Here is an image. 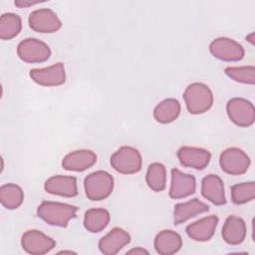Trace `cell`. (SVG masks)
I'll list each match as a JSON object with an SVG mask.
<instances>
[{
  "label": "cell",
  "mask_w": 255,
  "mask_h": 255,
  "mask_svg": "<svg viewBox=\"0 0 255 255\" xmlns=\"http://www.w3.org/2000/svg\"><path fill=\"white\" fill-rule=\"evenodd\" d=\"M77 210L78 208L71 204L45 200L38 206L37 215L49 225L66 227L69 221L76 217Z\"/></svg>",
  "instance_id": "1"
},
{
  "label": "cell",
  "mask_w": 255,
  "mask_h": 255,
  "mask_svg": "<svg viewBox=\"0 0 255 255\" xmlns=\"http://www.w3.org/2000/svg\"><path fill=\"white\" fill-rule=\"evenodd\" d=\"M183 100L190 114L200 115L212 107L213 94L207 85L203 83H192L185 89Z\"/></svg>",
  "instance_id": "2"
},
{
  "label": "cell",
  "mask_w": 255,
  "mask_h": 255,
  "mask_svg": "<svg viewBox=\"0 0 255 255\" xmlns=\"http://www.w3.org/2000/svg\"><path fill=\"white\" fill-rule=\"evenodd\" d=\"M84 187L86 195L90 200H104L113 192L114 177L107 171L98 170L86 176Z\"/></svg>",
  "instance_id": "3"
},
{
  "label": "cell",
  "mask_w": 255,
  "mask_h": 255,
  "mask_svg": "<svg viewBox=\"0 0 255 255\" xmlns=\"http://www.w3.org/2000/svg\"><path fill=\"white\" fill-rule=\"evenodd\" d=\"M111 165L122 174H133L141 169L142 157L136 148L124 145L112 154Z\"/></svg>",
  "instance_id": "4"
},
{
  "label": "cell",
  "mask_w": 255,
  "mask_h": 255,
  "mask_svg": "<svg viewBox=\"0 0 255 255\" xmlns=\"http://www.w3.org/2000/svg\"><path fill=\"white\" fill-rule=\"evenodd\" d=\"M251 160L247 153L238 147H228L224 149L219 157L221 169L230 175H241L245 173Z\"/></svg>",
  "instance_id": "5"
},
{
  "label": "cell",
  "mask_w": 255,
  "mask_h": 255,
  "mask_svg": "<svg viewBox=\"0 0 255 255\" xmlns=\"http://www.w3.org/2000/svg\"><path fill=\"white\" fill-rule=\"evenodd\" d=\"M226 112L230 121L238 127L247 128L254 124L255 109L251 102L243 98H233L226 105Z\"/></svg>",
  "instance_id": "6"
},
{
  "label": "cell",
  "mask_w": 255,
  "mask_h": 255,
  "mask_svg": "<svg viewBox=\"0 0 255 255\" xmlns=\"http://www.w3.org/2000/svg\"><path fill=\"white\" fill-rule=\"evenodd\" d=\"M17 55L26 63H43L50 58L51 49L39 39L27 38L18 44Z\"/></svg>",
  "instance_id": "7"
},
{
  "label": "cell",
  "mask_w": 255,
  "mask_h": 255,
  "mask_svg": "<svg viewBox=\"0 0 255 255\" xmlns=\"http://www.w3.org/2000/svg\"><path fill=\"white\" fill-rule=\"evenodd\" d=\"M210 53L217 59L225 62H237L243 59V47L233 39L219 37L214 39L209 45Z\"/></svg>",
  "instance_id": "8"
},
{
  "label": "cell",
  "mask_w": 255,
  "mask_h": 255,
  "mask_svg": "<svg viewBox=\"0 0 255 255\" xmlns=\"http://www.w3.org/2000/svg\"><path fill=\"white\" fill-rule=\"evenodd\" d=\"M21 245L24 251L32 255H43L50 252L56 246L53 238L43 232L32 229L26 231L21 238Z\"/></svg>",
  "instance_id": "9"
},
{
  "label": "cell",
  "mask_w": 255,
  "mask_h": 255,
  "mask_svg": "<svg viewBox=\"0 0 255 255\" xmlns=\"http://www.w3.org/2000/svg\"><path fill=\"white\" fill-rule=\"evenodd\" d=\"M28 22L30 28L38 33H54L62 27L58 15L49 8L33 11L29 15Z\"/></svg>",
  "instance_id": "10"
},
{
  "label": "cell",
  "mask_w": 255,
  "mask_h": 255,
  "mask_svg": "<svg viewBox=\"0 0 255 255\" xmlns=\"http://www.w3.org/2000/svg\"><path fill=\"white\" fill-rule=\"evenodd\" d=\"M29 76L36 84L44 87L60 86L66 81V71L62 63H56L47 68L33 69Z\"/></svg>",
  "instance_id": "11"
},
{
  "label": "cell",
  "mask_w": 255,
  "mask_h": 255,
  "mask_svg": "<svg viewBox=\"0 0 255 255\" xmlns=\"http://www.w3.org/2000/svg\"><path fill=\"white\" fill-rule=\"evenodd\" d=\"M196 180L191 174L184 173L177 168L171 169V183L169 196L173 199H180L190 196L195 192Z\"/></svg>",
  "instance_id": "12"
},
{
  "label": "cell",
  "mask_w": 255,
  "mask_h": 255,
  "mask_svg": "<svg viewBox=\"0 0 255 255\" xmlns=\"http://www.w3.org/2000/svg\"><path fill=\"white\" fill-rule=\"evenodd\" d=\"M177 158L183 166L201 170L209 164L211 153L201 147L182 146L177 151Z\"/></svg>",
  "instance_id": "13"
},
{
  "label": "cell",
  "mask_w": 255,
  "mask_h": 255,
  "mask_svg": "<svg viewBox=\"0 0 255 255\" xmlns=\"http://www.w3.org/2000/svg\"><path fill=\"white\" fill-rule=\"evenodd\" d=\"M130 242V235L120 227L113 228L99 241V249L105 255H115Z\"/></svg>",
  "instance_id": "14"
},
{
  "label": "cell",
  "mask_w": 255,
  "mask_h": 255,
  "mask_svg": "<svg viewBox=\"0 0 255 255\" xmlns=\"http://www.w3.org/2000/svg\"><path fill=\"white\" fill-rule=\"evenodd\" d=\"M44 188L50 194L59 195L63 197H74L78 194L77 179L74 176H51L46 180Z\"/></svg>",
  "instance_id": "15"
},
{
  "label": "cell",
  "mask_w": 255,
  "mask_h": 255,
  "mask_svg": "<svg viewBox=\"0 0 255 255\" xmlns=\"http://www.w3.org/2000/svg\"><path fill=\"white\" fill-rule=\"evenodd\" d=\"M218 221L219 219L216 215L205 216L193 223L188 224L185 229L186 234L194 241H208L214 235Z\"/></svg>",
  "instance_id": "16"
},
{
  "label": "cell",
  "mask_w": 255,
  "mask_h": 255,
  "mask_svg": "<svg viewBox=\"0 0 255 255\" xmlns=\"http://www.w3.org/2000/svg\"><path fill=\"white\" fill-rule=\"evenodd\" d=\"M97 162V155L90 149H77L69 152L62 160V166L69 171H84Z\"/></svg>",
  "instance_id": "17"
},
{
  "label": "cell",
  "mask_w": 255,
  "mask_h": 255,
  "mask_svg": "<svg viewBox=\"0 0 255 255\" xmlns=\"http://www.w3.org/2000/svg\"><path fill=\"white\" fill-rule=\"evenodd\" d=\"M202 196L214 205H224L226 203L224 183L216 174H208L201 181Z\"/></svg>",
  "instance_id": "18"
},
{
  "label": "cell",
  "mask_w": 255,
  "mask_h": 255,
  "mask_svg": "<svg viewBox=\"0 0 255 255\" xmlns=\"http://www.w3.org/2000/svg\"><path fill=\"white\" fill-rule=\"evenodd\" d=\"M221 235L223 240L230 245L242 243L246 237V224L244 220L236 215H230L226 218Z\"/></svg>",
  "instance_id": "19"
},
{
  "label": "cell",
  "mask_w": 255,
  "mask_h": 255,
  "mask_svg": "<svg viewBox=\"0 0 255 255\" xmlns=\"http://www.w3.org/2000/svg\"><path fill=\"white\" fill-rule=\"evenodd\" d=\"M209 210V206L197 198H193L186 202L177 203L173 209V222L179 225L198 214L205 213Z\"/></svg>",
  "instance_id": "20"
},
{
  "label": "cell",
  "mask_w": 255,
  "mask_h": 255,
  "mask_svg": "<svg viewBox=\"0 0 255 255\" xmlns=\"http://www.w3.org/2000/svg\"><path fill=\"white\" fill-rule=\"evenodd\" d=\"M155 251L160 255H171L177 253L182 247L181 236L173 230H162L154 238Z\"/></svg>",
  "instance_id": "21"
},
{
  "label": "cell",
  "mask_w": 255,
  "mask_h": 255,
  "mask_svg": "<svg viewBox=\"0 0 255 255\" xmlns=\"http://www.w3.org/2000/svg\"><path fill=\"white\" fill-rule=\"evenodd\" d=\"M180 114V104L176 99H165L153 110V118L157 123L169 124L175 121Z\"/></svg>",
  "instance_id": "22"
},
{
  "label": "cell",
  "mask_w": 255,
  "mask_h": 255,
  "mask_svg": "<svg viewBox=\"0 0 255 255\" xmlns=\"http://www.w3.org/2000/svg\"><path fill=\"white\" fill-rule=\"evenodd\" d=\"M111 219L110 212L104 208H91L85 212L84 226L92 233H98L104 230Z\"/></svg>",
  "instance_id": "23"
},
{
  "label": "cell",
  "mask_w": 255,
  "mask_h": 255,
  "mask_svg": "<svg viewBox=\"0 0 255 255\" xmlns=\"http://www.w3.org/2000/svg\"><path fill=\"white\" fill-rule=\"evenodd\" d=\"M24 200V192L22 188L14 183L3 184L0 188L1 204L7 209L18 208Z\"/></svg>",
  "instance_id": "24"
},
{
  "label": "cell",
  "mask_w": 255,
  "mask_h": 255,
  "mask_svg": "<svg viewBox=\"0 0 255 255\" xmlns=\"http://www.w3.org/2000/svg\"><path fill=\"white\" fill-rule=\"evenodd\" d=\"M145 180L148 187L154 192L162 191L166 185L165 166L160 162H153L149 164L146 171Z\"/></svg>",
  "instance_id": "25"
},
{
  "label": "cell",
  "mask_w": 255,
  "mask_h": 255,
  "mask_svg": "<svg viewBox=\"0 0 255 255\" xmlns=\"http://www.w3.org/2000/svg\"><path fill=\"white\" fill-rule=\"evenodd\" d=\"M22 29V21L19 15L4 13L0 17V38L11 40L16 37Z\"/></svg>",
  "instance_id": "26"
},
{
  "label": "cell",
  "mask_w": 255,
  "mask_h": 255,
  "mask_svg": "<svg viewBox=\"0 0 255 255\" xmlns=\"http://www.w3.org/2000/svg\"><path fill=\"white\" fill-rule=\"evenodd\" d=\"M255 197V182H242L231 187V200L234 204H244Z\"/></svg>",
  "instance_id": "27"
},
{
  "label": "cell",
  "mask_w": 255,
  "mask_h": 255,
  "mask_svg": "<svg viewBox=\"0 0 255 255\" xmlns=\"http://www.w3.org/2000/svg\"><path fill=\"white\" fill-rule=\"evenodd\" d=\"M225 74L233 81L241 84L254 85L255 84V68L254 66L242 67H227Z\"/></svg>",
  "instance_id": "28"
},
{
  "label": "cell",
  "mask_w": 255,
  "mask_h": 255,
  "mask_svg": "<svg viewBox=\"0 0 255 255\" xmlns=\"http://www.w3.org/2000/svg\"><path fill=\"white\" fill-rule=\"evenodd\" d=\"M40 1H28V0H17L14 2V4L19 7V8H26V7H30V6H33V5H36V4H39Z\"/></svg>",
  "instance_id": "29"
},
{
  "label": "cell",
  "mask_w": 255,
  "mask_h": 255,
  "mask_svg": "<svg viewBox=\"0 0 255 255\" xmlns=\"http://www.w3.org/2000/svg\"><path fill=\"white\" fill-rule=\"evenodd\" d=\"M127 254H148V251L141 248V247H136V248L128 250L127 252Z\"/></svg>",
  "instance_id": "30"
},
{
  "label": "cell",
  "mask_w": 255,
  "mask_h": 255,
  "mask_svg": "<svg viewBox=\"0 0 255 255\" xmlns=\"http://www.w3.org/2000/svg\"><path fill=\"white\" fill-rule=\"evenodd\" d=\"M246 40H248L252 45L254 44V33H251L250 35H248L247 37H246Z\"/></svg>",
  "instance_id": "31"
},
{
  "label": "cell",
  "mask_w": 255,
  "mask_h": 255,
  "mask_svg": "<svg viewBox=\"0 0 255 255\" xmlns=\"http://www.w3.org/2000/svg\"><path fill=\"white\" fill-rule=\"evenodd\" d=\"M59 253H74L73 251H67V250H64V251H60Z\"/></svg>",
  "instance_id": "32"
}]
</instances>
